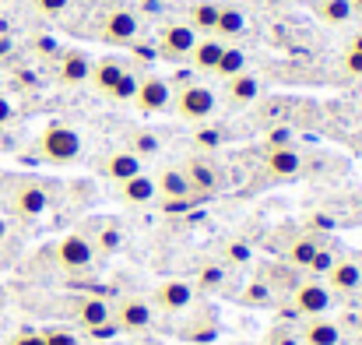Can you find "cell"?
<instances>
[{"mask_svg": "<svg viewBox=\"0 0 362 345\" xmlns=\"http://www.w3.org/2000/svg\"><path fill=\"white\" fill-rule=\"evenodd\" d=\"M137 81H141V78H137L134 71H123V78L113 85L110 99H113V103H134V96H137Z\"/></svg>", "mask_w": 362, "mask_h": 345, "instance_id": "30", "label": "cell"}, {"mask_svg": "<svg viewBox=\"0 0 362 345\" xmlns=\"http://www.w3.org/2000/svg\"><path fill=\"white\" fill-rule=\"evenodd\" d=\"M7 208L14 219L21 222H35L49 212V191L39 183V180H18L11 198H7Z\"/></svg>", "mask_w": 362, "mask_h": 345, "instance_id": "2", "label": "cell"}, {"mask_svg": "<svg viewBox=\"0 0 362 345\" xmlns=\"http://www.w3.org/2000/svg\"><path fill=\"white\" fill-rule=\"evenodd\" d=\"M57 264L67 271V275H81L95 264V247L85 232H67L60 243H57Z\"/></svg>", "mask_w": 362, "mask_h": 345, "instance_id": "5", "label": "cell"}, {"mask_svg": "<svg viewBox=\"0 0 362 345\" xmlns=\"http://www.w3.org/2000/svg\"><path fill=\"white\" fill-rule=\"evenodd\" d=\"M327 289H331V293H359L362 289V264L349 261V257H338L334 268L327 271Z\"/></svg>", "mask_w": 362, "mask_h": 345, "instance_id": "14", "label": "cell"}, {"mask_svg": "<svg viewBox=\"0 0 362 345\" xmlns=\"http://www.w3.org/2000/svg\"><path fill=\"white\" fill-rule=\"evenodd\" d=\"M7 345H42V335L39 332H18Z\"/></svg>", "mask_w": 362, "mask_h": 345, "instance_id": "41", "label": "cell"}, {"mask_svg": "<svg viewBox=\"0 0 362 345\" xmlns=\"http://www.w3.org/2000/svg\"><path fill=\"white\" fill-rule=\"evenodd\" d=\"M317 250H320V243H317L313 236H299V239H292V247H288V264H292V268H306Z\"/></svg>", "mask_w": 362, "mask_h": 345, "instance_id": "29", "label": "cell"}, {"mask_svg": "<svg viewBox=\"0 0 362 345\" xmlns=\"http://www.w3.org/2000/svg\"><path fill=\"white\" fill-rule=\"evenodd\" d=\"M257 96H260V81H257L250 71H243V74H236V78L226 81V99H229V106H236V110L253 106Z\"/></svg>", "mask_w": 362, "mask_h": 345, "instance_id": "20", "label": "cell"}, {"mask_svg": "<svg viewBox=\"0 0 362 345\" xmlns=\"http://www.w3.org/2000/svg\"><path fill=\"white\" fill-rule=\"evenodd\" d=\"M264 173L274 176V180L299 176V173H303V152H299L296 145H285V148H264Z\"/></svg>", "mask_w": 362, "mask_h": 345, "instance_id": "12", "label": "cell"}, {"mask_svg": "<svg viewBox=\"0 0 362 345\" xmlns=\"http://www.w3.org/2000/svg\"><path fill=\"white\" fill-rule=\"evenodd\" d=\"M197 39H201V35H197L187 21L165 25L162 35H158V53L169 57V60H183V57H190V50L197 46Z\"/></svg>", "mask_w": 362, "mask_h": 345, "instance_id": "11", "label": "cell"}, {"mask_svg": "<svg viewBox=\"0 0 362 345\" xmlns=\"http://www.w3.org/2000/svg\"><path fill=\"white\" fill-rule=\"evenodd\" d=\"M194 300H197V289H194V282H183V278H165L151 293V303L165 314H183L194 307Z\"/></svg>", "mask_w": 362, "mask_h": 345, "instance_id": "9", "label": "cell"}, {"mask_svg": "<svg viewBox=\"0 0 362 345\" xmlns=\"http://www.w3.org/2000/svg\"><path fill=\"white\" fill-rule=\"evenodd\" d=\"M285 145H292V130H288V127H274V130H267L264 148H285Z\"/></svg>", "mask_w": 362, "mask_h": 345, "instance_id": "38", "label": "cell"}, {"mask_svg": "<svg viewBox=\"0 0 362 345\" xmlns=\"http://www.w3.org/2000/svg\"><path fill=\"white\" fill-rule=\"evenodd\" d=\"M35 152L42 162H53V166H67V162H78L81 155V134L67 123H46L35 137Z\"/></svg>", "mask_w": 362, "mask_h": 345, "instance_id": "1", "label": "cell"}, {"mask_svg": "<svg viewBox=\"0 0 362 345\" xmlns=\"http://www.w3.org/2000/svg\"><path fill=\"white\" fill-rule=\"evenodd\" d=\"M137 32H141V21H137V14L127 11V7H113V11L103 14V21H99V35H103V43H110V46H130V43H137Z\"/></svg>", "mask_w": 362, "mask_h": 345, "instance_id": "8", "label": "cell"}, {"mask_svg": "<svg viewBox=\"0 0 362 345\" xmlns=\"http://www.w3.org/2000/svg\"><path fill=\"white\" fill-rule=\"evenodd\" d=\"M243 303H246V307H267V303H271V285H267V282H253V285H246Z\"/></svg>", "mask_w": 362, "mask_h": 345, "instance_id": "33", "label": "cell"}, {"mask_svg": "<svg viewBox=\"0 0 362 345\" xmlns=\"http://www.w3.org/2000/svg\"><path fill=\"white\" fill-rule=\"evenodd\" d=\"M74 321H78L88 335H95V339L117 332V324H113V307H110L103 296H85V300H78Z\"/></svg>", "mask_w": 362, "mask_h": 345, "instance_id": "6", "label": "cell"}, {"mask_svg": "<svg viewBox=\"0 0 362 345\" xmlns=\"http://www.w3.org/2000/svg\"><path fill=\"white\" fill-rule=\"evenodd\" d=\"M246 32V14H243L240 7H229V4H222L218 7V21H215V39H236V35H243Z\"/></svg>", "mask_w": 362, "mask_h": 345, "instance_id": "23", "label": "cell"}, {"mask_svg": "<svg viewBox=\"0 0 362 345\" xmlns=\"http://www.w3.org/2000/svg\"><path fill=\"white\" fill-rule=\"evenodd\" d=\"M11 50H14V43H11V39H7V35H0V57H7V53H11Z\"/></svg>", "mask_w": 362, "mask_h": 345, "instance_id": "44", "label": "cell"}, {"mask_svg": "<svg viewBox=\"0 0 362 345\" xmlns=\"http://www.w3.org/2000/svg\"><path fill=\"white\" fill-rule=\"evenodd\" d=\"M35 46H39V53H42V57H53V53H57V43H53V39H39Z\"/></svg>", "mask_w": 362, "mask_h": 345, "instance_id": "43", "label": "cell"}, {"mask_svg": "<svg viewBox=\"0 0 362 345\" xmlns=\"http://www.w3.org/2000/svg\"><path fill=\"white\" fill-rule=\"evenodd\" d=\"M187 183L194 194H215L218 191V169L208 162V159H190L187 169H183Z\"/></svg>", "mask_w": 362, "mask_h": 345, "instance_id": "18", "label": "cell"}, {"mask_svg": "<svg viewBox=\"0 0 362 345\" xmlns=\"http://www.w3.org/2000/svg\"><path fill=\"white\" fill-rule=\"evenodd\" d=\"M71 7V0H32V11L42 18H60Z\"/></svg>", "mask_w": 362, "mask_h": 345, "instance_id": "35", "label": "cell"}, {"mask_svg": "<svg viewBox=\"0 0 362 345\" xmlns=\"http://www.w3.org/2000/svg\"><path fill=\"white\" fill-rule=\"evenodd\" d=\"M134 106L141 113H165L173 106V85L162 78V74H148L137 81V96H134Z\"/></svg>", "mask_w": 362, "mask_h": 345, "instance_id": "10", "label": "cell"}, {"mask_svg": "<svg viewBox=\"0 0 362 345\" xmlns=\"http://www.w3.org/2000/svg\"><path fill=\"white\" fill-rule=\"evenodd\" d=\"M130 152H134L137 159H148V155H155V152H158V137H155V134H148V130H141V134L134 137Z\"/></svg>", "mask_w": 362, "mask_h": 345, "instance_id": "34", "label": "cell"}, {"mask_svg": "<svg viewBox=\"0 0 362 345\" xmlns=\"http://www.w3.org/2000/svg\"><path fill=\"white\" fill-rule=\"evenodd\" d=\"M349 50H356V53H362V32H356V35L349 39Z\"/></svg>", "mask_w": 362, "mask_h": 345, "instance_id": "45", "label": "cell"}, {"mask_svg": "<svg viewBox=\"0 0 362 345\" xmlns=\"http://www.w3.org/2000/svg\"><path fill=\"white\" fill-rule=\"evenodd\" d=\"M218 7H222V4H215V0H197V4L190 7L187 25H190L197 35H211V32H215V21H218Z\"/></svg>", "mask_w": 362, "mask_h": 345, "instance_id": "24", "label": "cell"}, {"mask_svg": "<svg viewBox=\"0 0 362 345\" xmlns=\"http://www.w3.org/2000/svg\"><path fill=\"white\" fill-rule=\"evenodd\" d=\"M222 285H226V264H215V261L201 264L194 289H197V293H215V289H222Z\"/></svg>", "mask_w": 362, "mask_h": 345, "instance_id": "27", "label": "cell"}, {"mask_svg": "<svg viewBox=\"0 0 362 345\" xmlns=\"http://www.w3.org/2000/svg\"><path fill=\"white\" fill-rule=\"evenodd\" d=\"M331 303H334V293H331L324 282H317V278L299 282V285L292 289V310L303 314V317H324V314L331 310Z\"/></svg>", "mask_w": 362, "mask_h": 345, "instance_id": "7", "label": "cell"}, {"mask_svg": "<svg viewBox=\"0 0 362 345\" xmlns=\"http://www.w3.org/2000/svg\"><path fill=\"white\" fill-rule=\"evenodd\" d=\"M222 141H226V130H222V127H201V130L194 134V145H197L201 152H215V148H222Z\"/></svg>", "mask_w": 362, "mask_h": 345, "instance_id": "31", "label": "cell"}, {"mask_svg": "<svg viewBox=\"0 0 362 345\" xmlns=\"http://www.w3.org/2000/svg\"><path fill=\"white\" fill-rule=\"evenodd\" d=\"M92 247H95V254H117V250L123 247V230L117 226V222L99 226L95 239H92Z\"/></svg>", "mask_w": 362, "mask_h": 345, "instance_id": "28", "label": "cell"}, {"mask_svg": "<svg viewBox=\"0 0 362 345\" xmlns=\"http://www.w3.org/2000/svg\"><path fill=\"white\" fill-rule=\"evenodd\" d=\"M349 4H352V14H359L362 11V0H349Z\"/></svg>", "mask_w": 362, "mask_h": 345, "instance_id": "46", "label": "cell"}, {"mask_svg": "<svg viewBox=\"0 0 362 345\" xmlns=\"http://www.w3.org/2000/svg\"><path fill=\"white\" fill-rule=\"evenodd\" d=\"M155 194L165 198V205H173V201H190V198H194V191H190L183 169H176V166L158 173V180H155Z\"/></svg>", "mask_w": 362, "mask_h": 345, "instance_id": "16", "label": "cell"}, {"mask_svg": "<svg viewBox=\"0 0 362 345\" xmlns=\"http://www.w3.org/2000/svg\"><path fill=\"white\" fill-rule=\"evenodd\" d=\"M39 335H42V345H81L78 335L67 332V328H49V332H39Z\"/></svg>", "mask_w": 362, "mask_h": 345, "instance_id": "37", "label": "cell"}, {"mask_svg": "<svg viewBox=\"0 0 362 345\" xmlns=\"http://www.w3.org/2000/svg\"><path fill=\"white\" fill-rule=\"evenodd\" d=\"M0 345H4V342H0Z\"/></svg>", "mask_w": 362, "mask_h": 345, "instance_id": "48", "label": "cell"}, {"mask_svg": "<svg viewBox=\"0 0 362 345\" xmlns=\"http://www.w3.org/2000/svg\"><path fill=\"white\" fill-rule=\"evenodd\" d=\"M345 74L349 78H362V53H356V50H345Z\"/></svg>", "mask_w": 362, "mask_h": 345, "instance_id": "39", "label": "cell"}, {"mask_svg": "<svg viewBox=\"0 0 362 345\" xmlns=\"http://www.w3.org/2000/svg\"><path fill=\"white\" fill-rule=\"evenodd\" d=\"M103 173H106L113 183H123V180L144 173V159H137L130 148H123V152H113V155L103 162Z\"/></svg>", "mask_w": 362, "mask_h": 345, "instance_id": "19", "label": "cell"}, {"mask_svg": "<svg viewBox=\"0 0 362 345\" xmlns=\"http://www.w3.org/2000/svg\"><path fill=\"white\" fill-rule=\"evenodd\" d=\"M88 74H92V60H88V53H81V50H67V53L60 57V64H57V78H60L64 89L85 85Z\"/></svg>", "mask_w": 362, "mask_h": 345, "instance_id": "13", "label": "cell"}, {"mask_svg": "<svg viewBox=\"0 0 362 345\" xmlns=\"http://www.w3.org/2000/svg\"><path fill=\"white\" fill-rule=\"evenodd\" d=\"M113 324L123 335H144L155 324V307L141 296H123L120 303L113 307Z\"/></svg>", "mask_w": 362, "mask_h": 345, "instance_id": "4", "label": "cell"}, {"mask_svg": "<svg viewBox=\"0 0 362 345\" xmlns=\"http://www.w3.org/2000/svg\"><path fill=\"white\" fill-rule=\"evenodd\" d=\"M250 257H253V250H250L246 239H233V243L226 247V261H229V264H250Z\"/></svg>", "mask_w": 362, "mask_h": 345, "instance_id": "36", "label": "cell"}, {"mask_svg": "<svg viewBox=\"0 0 362 345\" xmlns=\"http://www.w3.org/2000/svg\"><path fill=\"white\" fill-rule=\"evenodd\" d=\"M215 106H218V99H215V92H211L208 85L190 81V85H183L180 92H173V110H176L180 120L201 123V120H208V116L215 113Z\"/></svg>", "mask_w": 362, "mask_h": 345, "instance_id": "3", "label": "cell"}, {"mask_svg": "<svg viewBox=\"0 0 362 345\" xmlns=\"http://www.w3.org/2000/svg\"><path fill=\"white\" fill-rule=\"evenodd\" d=\"M11 120H14V106H11L7 96H0V127H7Z\"/></svg>", "mask_w": 362, "mask_h": 345, "instance_id": "42", "label": "cell"}, {"mask_svg": "<svg viewBox=\"0 0 362 345\" xmlns=\"http://www.w3.org/2000/svg\"><path fill=\"white\" fill-rule=\"evenodd\" d=\"M4 236H7V222L0 219V239H4Z\"/></svg>", "mask_w": 362, "mask_h": 345, "instance_id": "47", "label": "cell"}, {"mask_svg": "<svg viewBox=\"0 0 362 345\" xmlns=\"http://www.w3.org/2000/svg\"><path fill=\"white\" fill-rule=\"evenodd\" d=\"M222 53H226V43H222V39H215V35H201L197 46L190 50V64H194V71L211 74V71L218 67Z\"/></svg>", "mask_w": 362, "mask_h": 345, "instance_id": "17", "label": "cell"}, {"mask_svg": "<svg viewBox=\"0 0 362 345\" xmlns=\"http://www.w3.org/2000/svg\"><path fill=\"white\" fill-rule=\"evenodd\" d=\"M123 60H117V57H103V60H95L92 64V74H88V81H92V89L95 92H103V96H110L113 92V85L123 78Z\"/></svg>", "mask_w": 362, "mask_h": 345, "instance_id": "21", "label": "cell"}, {"mask_svg": "<svg viewBox=\"0 0 362 345\" xmlns=\"http://www.w3.org/2000/svg\"><path fill=\"white\" fill-rule=\"evenodd\" d=\"M267 345H299V335L288 332V328H274V332L267 335Z\"/></svg>", "mask_w": 362, "mask_h": 345, "instance_id": "40", "label": "cell"}, {"mask_svg": "<svg viewBox=\"0 0 362 345\" xmlns=\"http://www.w3.org/2000/svg\"><path fill=\"white\" fill-rule=\"evenodd\" d=\"M246 71V53H243L240 46H229L226 43V53H222V60H218V67L211 71L215 78H222V81H229V78H236Z\"/></svg>", "mask_w": 362, "mask_h": 345, "instance_id": "26", "label": "cell"}, {"mask_svg": "<svg viewBox=\"0 0 362 345\" xmlns=\"http://www.w3.org/2000/svg\"><path fill=\"white\" fill-rule=\"evenodd\" d=\"M117 187H120V198L127 205H148V201H155V180L148 173H137V176L123 180Z\"/></svg>", "mask_w": 362, "mask_h": 345, "instance_id": "22", "label": "cell"}, {"mask_svg": "<svg viewBox=\"0 0 362 345\" xmlns=\"http://www.w3.org/2000/svg\"><path fill=\"white\" fill-rule=\"evenodd\" d=\"M299 342L303 345H341V328L327 314L324 317H310L303 324V332H299Z\"/></svg>", "mask_w": 362, "mask_h": 345, "instance_id": "15", "label": "cell"}, {"mask_svg": "<svg viewBox=\"0 0 362 345\" xmlns=\"http://www.w3.org/2000/svg\"><path fill=\"white\" fill-rule=\"evenodd\" d=\"M334 261H338V257H334V250H327V247H320V250L313 254V261L306 264V271L320 278V275H327V271L334 268Z\"/></svg>", "mask_w": 362, "mask_h": 345, "instance_id": "32", "label": "cell"}, {"mask_svg": "<svg viewBox=\"0 0 362 345\" xmlns=\"http://www.w3.org/2000/svg\"><path fill=\"white\" fill-rule=\"evenodd\" d=\"M313 11H317V18H320L324 25H331V28H341V25L352 21V4H349V0H317Z\"/></svg>", "mask_w": 362, "mask_h": 345, "instance_id": "25", "label": "cell"}]
</instances>
